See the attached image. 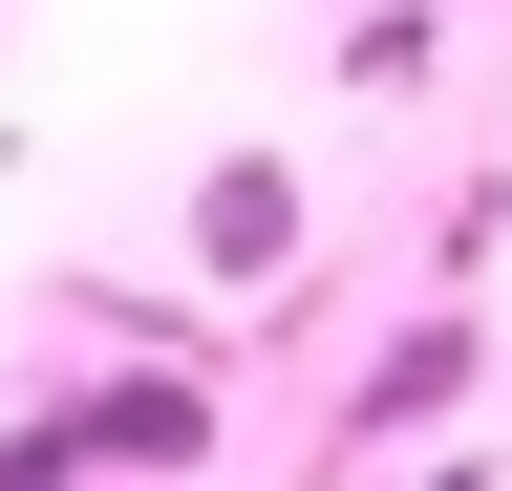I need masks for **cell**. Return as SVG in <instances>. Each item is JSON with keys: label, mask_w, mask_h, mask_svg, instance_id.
Instances as JSON below:
<instances>
[{"label": "cell", "mask_w": 512, "mask_h": 491, "mask_svg": "<svg viewBox=\"0 0 512 491\" xmlns=\"http://www.w3.org/2000/svg\"><path fill=\"white\" fill-rule=\"evenodd\" d=\"M427 491H491V470H427Z\"/></svg>", "instance_id": "obj_4"}, {"label": "cell", "mask_w": 512, "mask_h": 491, "mask_svg": "<svg viewBox=\"0 0 512 491\" xmlns=\"http://www.w3.org/2000/svg\"><path fill=\"white\" fill-rule=\"evenodd\" d=\"M427 406H470V321H406L363 363V427H427Z\"/></svg>", "instance_id": "obj_3"}, {"label": "cell", "mask_w": 512, "mask_h": 491, "mask_svg": "<svg viewBox=\"0 0 512 491\" xmlns=\"http://www.w3.org/2000/svg\"><path fill=\"white\" fill-rule=\"evenodd\" d=\"M192 257H214V278H278V257H299V171H278V150H235L214 193H192Z\"/></svg>", "instance_id": "obj_1"}, {"label": "cell", "mask_w": 512, "mask_h": 491, "mask_svg": "<svg viewBox=\"0 0 512 491\" xmlns=\"http://www.w3.org/2000/svg\"><path fill=\"white\" fill-rule=\"evenodd\" d=\"M86 449H107V470H192V449H214V385H107Z\"/></svg>", "instance_id": "obj_2"}]
</instances>
